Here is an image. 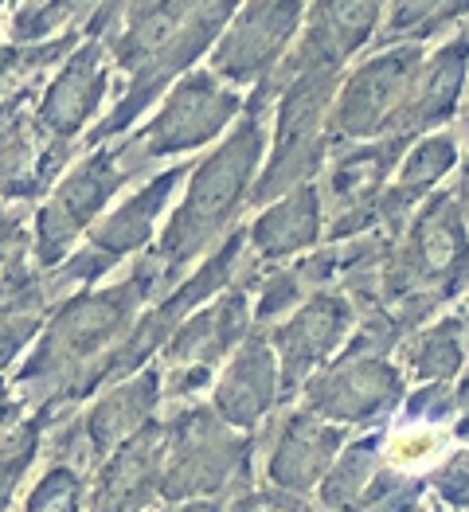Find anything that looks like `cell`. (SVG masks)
Returning <instances> with one entry per match:
<instances>
[{
    "instance_id": "cell-1",
    "label": "cell",
    "mask_w": 469,
    "mask_h": 512,
    "mask_svg": "<svg viewBox=\"0 0 469 512\" xmlns=\"http://www.w3.org/2000/svg\"><path fill=\"white\" fill-rule=\"evenodd\" d=\"M270 399V372L262 356H247L235 364V372L227 376V384L219 387V407L227 419L235 423H255L258 411Z\"/></svg>"
},
{
    "instance_id": "cell-2",
    "label": "cell",
    "mask_w": 469,
    "mask_h": 512,
    "mask_svg": "<svg viewBox=\"0 0 469 512\" xmlns=\"http://www.w3.org/2000/svg\"><path fill=\"white\" fill-rule=\"evenodd\" d=\"M149 403H153V387H129L122 395L106 399V403L90 415V442H94V450H110V446L149 411Z\"/></svg>"
},
{
    "instance_id": "cell-3",
    "label": "cell",
    "mask_w": 469,
    "mask_h": 512,
    "mask_svg": "<svg viewBox=\"0 0 469 512\" xmlns=\"http://www.w3.org/2000/svg\"><path fill=\"white\" fill-rule=\"evenodd\" d=\"M36 454H40V423H16L0 438V512H8Z\"/></svg>"
},
{
    "instance_id": "cell-4",
    "label": "cell",
    "mask_w": 469,
    "mask_h": 512,
    "mask_svg": "<svg viewBox=\"0 0 469 512\" xmlns=\"http://www.w3.org/2000/svg\"><path fill=\"white\" fill-rule=\"evenodd\" d=\"M79 477L71 470H51L36 485V493L28 497L24 512H79Z\"/></svg>"
},
{
    "instance_id": "cell-5",
    "label": "cell",
    "mask_w": 469,
    "mask_h": 512,
    "mask_svg": "<svg viewBox=\"0 0 469 512\" xmlns=\"http://www.w3.org/2000/svg\"><path fill=\"white\" fill-rule=\"evenodd\" d=\"M36 321L28 313H16V309H0V368L24 348V341L32 337Z\"/></svg>"
},
{
    "instance_id": "cell-6",
    "label": "cell",
    "mask_w": 469,
    "mask_h": 512,
    "mask_svg": "<svg viewBox=\"0 0 469 512\" xmlns=\"http://www.w3.org/2000/svg\"><path fill=\"white\" fill-rule=\"evenodd\" d=\"M16 415H20V403L12 399V391H8V387L0 384V438H4L8 430L16 427V423H20Z\"/></svg>"
}]
</instances>
